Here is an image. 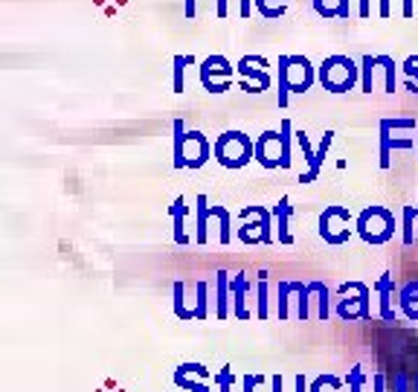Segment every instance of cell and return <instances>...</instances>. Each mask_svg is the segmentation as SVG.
<instances>
[{"mask_svg":"<svg viewBox=\"0 0 418 392\" xmlns=\"http://www.w3.org/2000/svg\"><path fill=\"white\" fill-rule=\"evenodd\" d=\"M369 297H372V291H369L366 285H358V297L337 302V317H340L343 323H354V320L369 323V320H372V311H369Z\"/></svg>","mask_w":418,"mask_h":392,"instance_id":"obj_1","label":"cell"},{"mask_svg":"<svg viewBox=\"0 0 418 392\" xmlns=\"http://www.w3.org/2000/svg\"><path fill=\"white\" fill-rule=\"evenodd\" d=\"M375 291H378V297H380V320H384V323H395L398 311H395V305H392V299H395V282H392L389 276H384L375 285Z\"/></svg>","mask_w":418,"mask_h":392,"instance_id":"obj_2","label":"cell"},{"mask_svg":"<svg viewBox=\"0 0 418 392\" xmlns=\"http://www.w3.org/2000/svg\"><path fill=\"white\" fill-rule=\"evenodd\" d=\"M230 288H232V317H236V320H247L250 317V311H247V279H244L241 273L232 276Z\"/></svg>","mask_w":418,"mask_h":392,"instance_id":"obj_3","label":"cell"},{"mask_svg":"<svg viewBox=\"0 0 418 392\" xmlns=\"http://www.w3.org/2000/svg\"><path fill=\"white\" fill-rule=\"evenodd\" d=\"M401 311L410 323H418V282H410L401 291Z\"/></svg>","mask_w":418,"mask_h":392,"instance_id":"obj_4","label":"cell"},{"mask_svg":"<svg viewBox=\"0 0 418 392\" xmlns=\"http://www.w3.org/2000/svg\"><path fill=\"white\" fill-rule=\"evenodd\" d=\"M175 384H177L180 389H186V392H212V387H209L204 378L186 372L183 366H177V369H175Z\"/></svg>","mask_w":418,"mask_h":392,"instance_id":"obj_5","label":"cell"},{"mask_svg":"<svg viewBox=\"0 0 418 392\" xmlns=\"http://www.w3.org/2000/svg\"><path fill=\"white\" fill-rule=\"evenodd\" d=\"M215 314H218V320H227V317H230V279H227V273H218V302H215Z\"/></svg>","mask_w":418,"mask_h":392,"instance_id":"obj_6","label":"cell"},{"mask_svg":"<svg viewBox=\"0 0 418 392\" xmlns=\"http://www.w3.org/2000/svg\"><path fill=\"white\" fill-rule=\"evenodd\" d=\"M311 293H314V297H317V317H319V320H328V317H331V302H328V288L323 285V282H311Z\"/></svg>","mask_w":418,"mask_h":392,"instance_id":"obj_7","label":"cell"},{"mask_svg":"<svg viewBox=\"0 0 418 392\" xmlns=\"http://www.w3.org/2000/svg\"><path fill=\"white\" fill-rule=\"evenodd\" d=\"M299 285L302 282H279V320H288L291 317L288 302H291V293L299 291Z\"/></svg>","mask_w":418,"mask_h":392,"instance_id":"obj_8","label":"cell"},{"mask_svg":"<svg viewBox=\"0 0 418 392\" xmlns=\"http://www.w3.org/2000/svg\"><path fill=\"white\" fill-rule=\"evenodd\" d=\"M175 314L180 317V320H198V317H195V311L189 308L186 305V297H183V282H175Z\"/></svg>","mask_w":418,"mask_h":392,"instance_id":"obj_9","label":"cell"},{"mask_svg":"<svg viewBox=\"0 0 418 392\" xmlns=\"http://www.w3.org/2000/svg\"><path fill=\"white\" fill-rule=\"evenodd\" d=\"M343 381L337 375H317L311 381V392H340Z\"/></svg>","mask_w":418,"mask_h":392,"instance_id":"obj_10","label":"cell"},{"mask_svg":"<svg viewBox=\"0 0 418 392\" xmlns=\"http://www.w3.org/2000/svg\"><path fill=\"white\" fill-rule=\"evenodd\" d=\"M297 317L299 320H308L311 317V291H308V285H299V291H297Z\"/></svg>","mask_w":418,"mask_h":392,"instance_id":"obj_11","label":"cell"},{"mask_svg":"<svg viewBox=\"0 0 418 392\" xmlns=\"http://www.w3.org/2000/svg\"><path fill=\"white\" fill-rule=\"evenodd\" d=\"M206 282H198V305H195V317H198V323H206L209 317V293H206Z\"/></svg>","mask_w":418,"mask_h":392,"instance_id":"obj_12","label":"cell"},{"mask_svg":"<svg viewBox=\"0 0 418 392\" xmlns=\"http://www.w3.org/2000/svg\"><path fill=\"white\" fill-rule=\"evenodd\" d=\"M215 384H218V392H232V384H236V372H232L230 363L221 366V372L215 375Z\"/></svg>","mask_w":418,"mask_h":392,"instance_id":"obj_13","label":"cell"},{"mask_svg":"<svg viewBox=\"0 0 418 392\" xmlns=\"http://www.w3.org/2000/svg\"><path fill=\"white\" fill-rule=\"evenodd\" d=\"M276 218H279V241H291V236H288V201L282 198L279 201V206H276Z\"/></svg>","mask_w":418,"mask_h":392,"instance_id":"obj_14","label":"cell"},{"mask_svg":"<svg viewBox=\"0 0 418 392\" xmlns=\"http://www.w3.org/2000/svg\"><path fill=\"white\" fill-rule=\"evenodd\" d=\"M346 384H349V392H363V384H366L363 366H352L349 375H346Z\"/></svg>","mask_w":418,"mask_h":392,"instance_id":"obj_15","label":"cell"},{"mask_svg":"<svg viewBox=\"0 0 418 392\" xmlns=\"http://www.w3.org/2000/svg\"><path fill=\"white\" fill-rule=\"evenodd\" d=\"M183 210H186V206H183V198H177V204H175V241L177 244H186V232H183Z\"/></svg>","mask_w":418,"mask_h":392,"instance_id":"obj_16","label":"cell"},{"mask_svg":"<svg viewBox=\"0 0 418 392\" xmlns=\"http://www.w3.org/2000/svg\"><path fill=\"white\" fill-rule=\"evenodd\" d=\"M256 317L267 320V282L259 279V299H256Z\"/></svg>","mask_w":418,"mask_h":392,"instance_id":"obj_17","label":"cell"},{"mask_svg":"<svg viewBox=\"0 0 418 392\" xmlns=\"http://www.w3.org/2000/svg\"><path fill=\"white\" fill-rule=\"evenodd\" d=\"M198 204H201V218H198V241L204 244V241H206V212H209V206H206V198H204V195L198 198Z\"/></svg>","mask_w":418,"mask_h":392,"instance_id":"obj_18","label":"cell"},{"mask_svg":"<svg viewBox=\"0 0 418 392\" xmlns=\"http://www.w3.org/2000/svg\"><path fill=\"white\" fill-rule=\"evenodd\" d=\"M186 372H192V375H198V378H204V381H209V369L204 363H180Z\"/></svg>","mask_w":418,"mask_h":392,"instance_id":"obj_19","label":"cell"},{"mask_svg":"<svg viewBox=\"0 0 418 392\" xmlns=\"http://www.w3.org/2000/svg\"><path fill=\"white\" fill-rule=\"evenodd\" d=\"M262 381H265L262 375H244V381H241L244 384V392H256V387H259Z\"/></svg>","mask_w":418,"mask_h":392,"instance_id":"obj_20","label":"cell"},{"mask_svg":"<svg viewBox=\"0 0 418 392\" xmlns=\"http://www.w3.org/2000/svg\"><path fill=\"white\" fill-rule=\"evenodd\" d=\"M293 392H311V384L305 381V375H297V378H293Z\"/></svg>","mask_w":418,"mask_h":392,"instance_id":"obj_21","label":"cell"},{"mask_svg":"<svg viewBox=\"0 0 418 392\" xmlns=\"http://www.w3.org/2000/svg\"><path fill=\"white\" fill-rule=\"evenodd\" d=\"M372 384H375V392H386V375L384 372H375L372 375Z\"/></svg>","mask_w":418,"mask_h":392,"instance_id":"obj_22","label":"cell"},{"mask_svg":"<svg viewBox=\"0 0 418 392\" xmlns=\"http://www.w3.org/2000/svg\"><path fill=\"white\" fill-rule=\"evenodd\" d=\"M407 381H410V375L407 372H398L395 375V392H407Z\"/></svg>","mask_w":418,"mask_h":392,"instance_id":"obj_23","label":"cell"},{"mask_svg":"<svg viewBox=\"0 0 418 392\" xmlns=\"http://www.w3.org/2000/svg\"><path fill=\"white\" fill-rule=\"evenodd\" d=\"M270 387H273V392H282V375H273V378H270Z\"/></svg>","mask_w":418,"mask_h":392,"instance_id":"obj_24","label":"cell"},{"mask_svg":"<svg viewBox=\"0 0 418 392\" xmlns=\"http://www.w3.org/2000/svg\"><path fill=\"white\" fill-rule=\"evenodd\" d=\"M413 384H415V392H418V375H415V378H413Z\"/></svg>","mask_w":418,"mask_h":392,"instance_id":"obj_25","label":"cell"}]
</instances>
